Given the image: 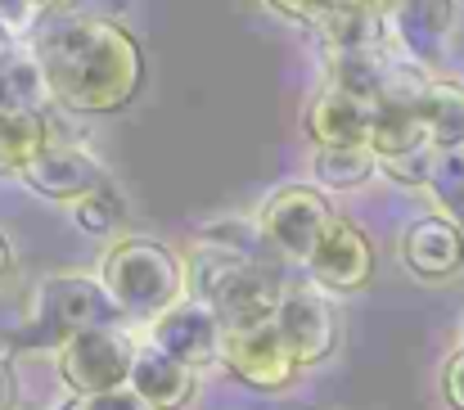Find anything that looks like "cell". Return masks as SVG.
Listing matches in <instances>:
<instances>
[{"mask_svg":"<svg viewBox=\"0 0 464 410\" xmlns=\"http://www.w3.org/2000/svg\"><path fill=\"white\" fill-rule=\"evenodd\" d=\"M32 54L63 113H118L145 77V54L127 27L68 9L45 14Z\"/></svg>","mask_w":464,"mask_h":410,"instance_id":"cell-1","label":"cell"},{"mask_svg":"<svg viewBox=\"0 0 464 410\" xmlns=\"http://www.w3.org/2000/svg\"><path fill=\"white\" fill-rule=\"evenodd\" d=\"M203 258L194 267L198 293L221 311L226 329L235 325H262L280 311V279L266 267V235L257 239L248 226H212L203 239Z\"/></svg>","mask_w":464,"mask_h":410,"instance_id":"cell-2","label":"cell"},{"mask_svg":"<svg viewBox=\"0 0 464 410\" xmlns=\"http://www.w3.org/2000/svg\"><path fill=\"white\" fill-rule=\"evenodd\" d=\"M180 262L154 239H122L104 258V288L127 316H167L180 302Z\"/></svg>","mask_w":464,"mask_h":410,"instance_id":"cell-3","label":"cell"},{"mask_svg":"<svg viewBox=\"0 0 464 410\" xmlns=\"http://www.w3.org/2000/svg\"><path fill=\"white\" fill-rule=\"evenodd\" d=\"M136 352L140 347L118 325L86 329L59 347V375L72 388V397H104V393H118L131 384Z\"/></svg>","mask_w":464,"mask_h":410,"instance_id":"cell-4","label":"cell"},{"mask_svg":"<svg viewBox=\"0 0 464 410\" xmlns=\"http://www.w3.org/2000/svg\"><path fill=\"white\" fill-rule=\"evenodd\" d=\"M118 325V302L109 298L104 279H86V275H54L36 288V329L50 343H68L86 329H104Z\"/></svg>","mask_w":464,"mask_h":410,"instance_id":"cell-5","label":"cell"},{"mask_svg":"<svg viewBox=\"0 0 464 410\" xmlns=\"http://www.w3.org/2000/svg\"><path fill=\"white\" fill-rule=\"evenodd\" d=\"M221 361L230 366V375L257 393H280L294 384V375L303 370L298 356L289 352L285 334L276 329V320H262V325H235L226 329V347H221Z\"/></svg>","mask_w":464,"mask_h":410,"instance_id":"cell-6","label":"cell"},{"mask_svg":"<svg viewBox=\"0 0 464 410\" xmlns=\"http://www.w3.org/2000/svg\"><path fill=\"white\" fill-rule=\"evenodd\" d=\"M370 149L379 153V162H383L397 181H424V185H429L438 144L429 136V127L420 122L415 100H388V104H379Z\"/></svg>","mask_w":464,"mask_h":410,"instance_id":"cell-7","label":"cell"},{"mask_svg":"<svg viewBox=\"0 0 464 410\" xmlns=\"http://www.w3.org/2000/svg\"><path fill=\"white\" fill-rule=\"evenodd\" d=\"M329 226H334V212H329L324 194H315L307 185H285V190L271 194V203L262 208V235H266L271 249L285 253V258L311 262V253H315V244L324 239Z\"/></svg>","mask_w":464,"mask_h":410,"instance_id":"cell-8","label":"cell"},{"mask_svg":"<svg viewBox=\"0 0 464 410\" xmlns=\"http://www.w3.org/2000/svg\"><path fill=\"white\" fill-rule=\"evenodd\" d=\"M23 181L45 194V199H59V203H82L100 190H109V176H104V162L95 153H86L82 144L72 140L50 136V144L23 167Z\"/></svg>","mask_w":464,"mask_h":410,"instance_id":"cell-9","label":"cell"},{"mask_svg":"<svg viewBox=\"0 0 464 410\" xmlns=\"http://www.w3.org/2000/svg\"><path fill=\"white\" fill-rule=\"evenodd\" d=\"M154 343L167 356H176V361H185L194 370V366H208V361L221 356L226 320H221V311L208 298H180L167 316H158Z\"/></svg>","mask_w":464,"mask_h":410,"instance_id":"cell-10","label":"cell"},{"mask_svg":"<svg viewBox=\"0 0 464 410\" xmlns=\"http://www.w3.org/2000/svg\"><path fill=\"white\" fill-rule=\"evenodd\" d=\"M307 267L315 275V284H324L334 293H352V288H361L374 275V249H370V239L356 226H347V221L334 217V226L315 244Z\"/></svg>","mask_w":464,"mask_h":410,"instance_id":"cell-11","label":"cell"},{"mask_svg":"<svg viewBox=\"0 0 464 410\" xmlns=\"http://www.w3.org/2000/svg\"><path fill=\"white\" fill-rule=\"evenodd\" d=\"M276 329L285 334V343L298 356V366L324 361L334 352V343H338L334 307L320 293H285V302L276 311Z\"/></svg>","mask_w":464,"mask_h":410,"instance_id":"cell-12","label":"cell"},{"mask_svg":"<svg viewBox=\"0 0 464 410\" xmlns=\"http://www.w3.org/2000/svg\"><path fill=\"white\" fill-rule=\"evenodd\" d=\"M374 118H379V104L374 100H361V95H347V91L329 86L311 104L307 132L320 149H329V144H370Z\"/></svg>","mask_w":464,"mask_h":410,"instance_id":"cell-13","label":"cell"},{"mask_svg":"<svg viewBox=\"0 0 464 410\" xmlns=\"http://www.w3.org/2000/svg\"><path fill=\"white\" fill-rule=\"evenodd\" d=\"M401 262L424 279H442L464 267V230L447 217H424L401 239Z\"/></svg>","mask_w":464,"mask_h":410,"instance_id":"cell-14","label":"cell"},{"mask_svg":"<svg viewBox=\"0 0 464 410\" xmlns=\"http://www.w3.org/2000/svg\"><path fill=\"white\" fill-rule=\"evenodd\" d=\"M131 388L150 402L154 410H180L194 397V370L176 356H167L158 343L136 352V370H131Z\"/></svg>","mask_w":464,"mask_h":410,"instance_id":"cell-15","label":"cell"},{"mask_svg":"<svg viewBox=\"0 0 464 410\" xmlns=\"http://www.w3.org/2000/svg\"><path fill=\"white\" fill-rule=\"evenodd\" d=\"M50 82L36 54H0V113H45Z\"/></svg>","mask_w":464,"mask_h":410,"instance_id":"cell-16","label":"cell"},{"mask_svg":"<svg viewBox=\"0 0 464 410\" xmlns=\"http://www.w3.org/2000/svg\"><path fill=\"white\" fill-rule=\"evenodd\" d=\"M392 18H397V32H401L406 50L420 54V59H433L438 41L447 36V27L456 18V0H397Z\"/></svg>","mask_w":464,"mask_h":410,"instance_id":"cell-17","label":"cell"},{"mask_svg":"<svg viewBox=\"0 0 464 410\" xmlns=\"http://www.w3.org/2000/svg\"><path fill=\"white\" fill-rule=\"evenodd\" d=\"M415 113L438 149H464V91L451 82H429L415 95Z\"/></svg>","mask_w":464,"mask_h":410,"instance_id":"cell-18","label":"cell"},{"mask_svg":"<svg viewBox=\"0 0 464 410\" xmlns=\"http://www.w3.org/2000/svg\"><path fill=\"white\" fill-rule=\"evenodd\" d=\"M374 167H379V153L370 144H329V149H315L311 158L315 181L329 190H356L374 176Z\"/></svg>","mask_w":464,"mask_h":410,"instance_id":"cell-19","label":"cell"},{"mask_svg":"<svg viewBox=\"0 0 464 410\" xmlns=\"http://www.w3.org/2000/svg\"><path fill=\"white\" fill-rule=\"evenodd\" d=\"M50 144L45 113H0V171H23Z\"/></svg>","mask_w":464,"mask_h":410,"instance_id":"cell-20","label":"cell"},{"mask_svg":"<svg viewBox=\"0 0 464 410\" xmlns=\"http://www.w3.org/2000/svg\"><path fill=\"white\" fill-rule=\"evenodd\" d=\"M429 194L442 203L447 221L464 230V149H438L429 171Z\"/></svg>","mask_w":464,"mask_h":410,"instance_id":"cell-21","label":"cell"},{"mask_svg":"<svg viewBox=\"0 0 464 410\" xmlns=\"http://www.w3.org/2000/svg\"><path fill=\"white\" fill-rule=\"evenodd\" d=\"M72 217H77V230H86V235H109L113 221L122 217V203L113 199V190H100V194L82 199Z\"/></svg>","mask_w":464,"mask_h":410,"instance_id":"cell-22","label":"cell"},{"mask_svg":"<svg viewBox=\"0 0 464 410\" xmlns=\"http://www.w3.org/2000/svg\"><path fill=\"white\" fill-rule=\"evenodd\" d=\"M271 5H280L285 14H294V18H303L307 9H365V14H392L397 9V0H271Z\"/></svg>","mask_w":464,"mask_h":410,"instance_id":"cell-23","label":"cell"},{"mask_svg":"<svg viewBox=\"0 0 464 410\" xmlns=\"http://www.w3.org/2000/svg\"><path fill=\"white\" fill-rule=\"evenodd\" d=\"M82 402H86V410H154L131 384L118 388V393H104V397H82Z\"/></svg>","mask_w":464,"mask_h":410,"instance_id":"cell-24","label":"cell"},{"mask_svg":"<svg viewBox=\"0 0 464 410\" xmlns=\"http://www.w3.org/2000/svg\"><path fill=\"white\" fill-rule=\"evenodd\" d=\"M442 393H447L451 410H464V347L447 361V370H442Z\"/></svg>","mask_w":464,"mask_h":410,"instance_id":"cell-25","label":"cell"},{"mask_svg":"<svg viewBox=\"0 0 464 410\" xmlns=\"http://www.w3.org/2000/svg\"><path fill=\"white\" fill-rule=\"evenodd\" d=\"M18 406V375H14V361L0 356V410Z\"/></svg>","mask_w":464,"mask_h":410,"instance_id":"cell-26","label":"cell"},{"mask_svg":"<svg viewBox=\"0 0 464 410\" xmlns=\"http://www.w3.org/2000/svg\"><path fill=\"white\" fill-rule=\"evenodd\" d=\"M27 5H32V0H0V18L14 27V23H23V18H27Z\"/></svg>","mask_w":464,"mask_h":410,"instance_id":"cell-27","label":"cell"},{"mask_svg":"<svg viewBox=\"0 0 464 410\" xmlns=\"http://www.w3.org/2000/svg\"><path fill=\"white\" fill-rule=\"evenodd\" d=\"M9 262H14V258H9V244H5V235H0V275L9 271Z\"/></svg>","mask_w":464,"mask_h":410,"instance_id":"cell-28","label":"cell"},{"mask_svg":"<svg viewBox=\"0 0 464 410\" xmlns=\"http://www.w3.org/2000/svg\"><path fill=\"white\" fill-rule=\"evenodd\" d=\"M5 45H9V23L0 18V54H5Z\"/></svg>","mask_w":464,"mask_h":410,"instance_id":"cell-29","label":"cell"},{"mask_svg":"<svg viewBox=\"0 0 464 410\" xmlns=\"http://www.w3.org/2000/svg\"><path fill=\"white\" fill-rule=\"evenodd\" d=\"M54 410H86V402H82V397H72V402H63V406H54Z\"/></svg>","mask_w":464,"mask_h":410,"instance_id":"cell-30","label":"cell"},{"mask_svg":"<svg viewBox=\"0 0 464 410\" xmlns=\"http://www.w3.org/2000/svg\"><path fill=\"white\" fill-rule=\"evenodd\" d=\"M32 5H45V9H50V5H59V0H32Z\"/></svg>","mask_w":464,"mask_h":410,"instance_id":"cell-31","label":"cell"}]
</instances>
